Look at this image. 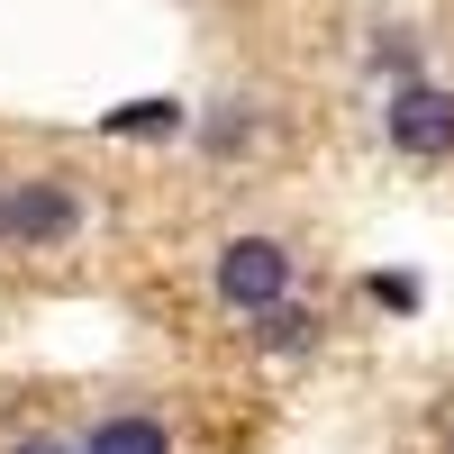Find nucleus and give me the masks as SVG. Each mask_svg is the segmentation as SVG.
<instances>
[{"label": "nucleus", "mask_w": 454, "mask_h": 454, "mask_svg": "<svg viewBox=\"0 0 454 454\" xmlns=\"http://www.w3.org/2000/svg\"><path fill=\"white\" fill-rule=\"evenodd\" d=\"M291 273H300V254H291L282 237H227L218 263H209V291H218V309L263 318V309H282V300H291Z\"/></svg>", "instance_id": "1"}, {"label": "nucleus", "mask_w": 454, "mask_h": 454, "mask_svg": "<svg viewBox=\"0 0 454 454\" xmlns=\"http://www.w3.org/2000/svg\"><path fill=\"white\" fill-rule=\"evenodd\" d=\"M82 218H91V200H82V182H73V173H19V182H10V246L55 254V246L82 237Z\"/></svg>", "instance_id": "2"}, {"label": "nucleus", "mask_w": 454, "mask_h": 454, "mask_svg": "<svg viewBox=\"0 0 454 454\" xmlns=\"http://www.w3.org/2000/svg\"><path fill=\"white\" fill-rule=\"evenodd\" d=\"M382 137L400 145L409 164H445V155H454V91H436V82H400L391 109H382Z\"/></svg>", "instance_id": "3"}, {"label": "nucleus", "mask_w": 454, "mask_h": 454, "mask_svg": "<svg viewBox=\"0 0 454 454\" xmlns=\"http://www.w3.org/2000/svg\"><path fill=\"white\" fill-rule=\"evenodd\" d=\"M73 454H173V427L155 419V409H109V419L82 427Z\"/></svg>", "instance_id": "4"}, {"label": "nucleus", "mask_w": 454, "mask_h": 454, "mask_svg": "<svg viewBox=\"0 0 454 454\" xmlns=\"http://www.w3.org/2000/svg\"><path fill=\"white\" fill-rule=\"evenodd\" d=\"M246 336H254L263 355H309V346H318V318L300 309V300H282V309H263V318H246Z\"/></svg>", "instance_id": "5"}, {"label": "nucleus", "mask_w": 454, "mask_h": 454, "mask_svg": "<svg viewBox=\"0 0 454 454\" xmlns=\"http://www.w3.org/2000/svg\"><path fill=\"white\" fill-rule=\"evenodd\" d=\"M109 128H119V137H164V128H182V109H173V100H137V109H119Z\"/></svg>", "instance_id": "6"}, {"label": "nucleus", "mask_w": 454, "mask_h": 454, "mask_svg": "<svg viewBox=\"0 0 454 454\" xmlns=\"http://www.w3.org/2000/svg\"><path fill=\"white\" fill-rule=\"evenodd\" d=\"M364 291H372V300H382V309H419V282H409V273H372Z\"/></svg>", "instance_id": "7"}, {"label": "nucleus", "mask_w": 454, "mask_h": 454, "mask_svg": "<svg viewBox=\"0 0 454 454\" xmlns=\"http://www.w3.org/2000/svg\"><path fill=\"white\" fill-rule=\"evenodd\" d=\"M10 454H73V445H55V436H19Z\"/></svg>", "instance_id": "8"}, {"label": "nucleus", "mask_w": 454, "mask_h": 454, "mask_svg": "<svg viewBox=\"0 0 454 454\" xmlns=\"http://www.w3.org/2000/svg\"><path fill=\"white\" fill-rule=\"evenodd\" d=\"M0 246H10V182H0Z\"/></svg>", "instance_id": "9"}, {"label": "nucleus", "mask_w": 454, "mask_h": 454, "mask_svg": "<svg viewBox=\"0 0 454 454\" xmlns=\"http://www.w3.org/2000/svg\"><path fill=\"white\" fill-rule=\"evenodd\" d=\"M445 454H454V436H445Z\"/></svg>", "instance_id": "10"}]
</instances>
